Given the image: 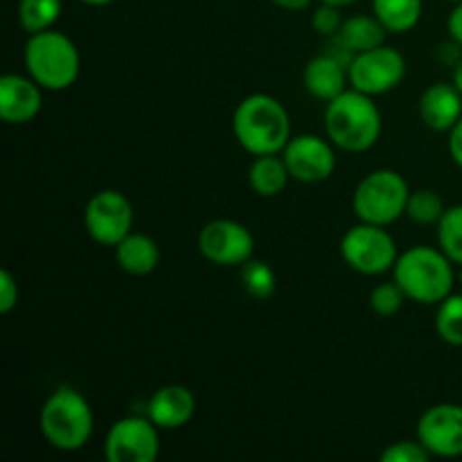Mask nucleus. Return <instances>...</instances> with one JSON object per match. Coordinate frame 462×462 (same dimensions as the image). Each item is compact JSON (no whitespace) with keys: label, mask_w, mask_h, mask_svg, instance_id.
<instances>
[{"label":"nucleus","mask_w":462,"mask_h":462,"mask_svg":"<svg viewBox=\"0 0 462 462\" xmlns=\"http://www.w3.org/2000/svg\"><path fill=\"white\" fill-rule=\"evenodd\" d=\"M406 300L409 298L404 296V291H402L395 280L393 282L374 284L373 291H370V310L377 316H382V319H391V316L400 314Z\"/></svg>","instance_id":"obj_27"},{"label":"nucleus","mask_w":462,"mask_h":462,"mask_svg":"<svg viewBox=\"0 0 462 462\" xmlns=\"http://www.w3.org/2000/svg\"><path fill=\"white\" fill-rule=\"evenodd\" d=\"M282 158L293 180L307 185H319L332 179L337 171V147L329 138L316 134L291 135Z\"/></svg>","instance_id":"obj_12"},{"label":"nucleus","mask_w":462,"mask_h":462,"mask_svg":"<svg viewBox=\"0 0 462 462\" xmlns=\"http://www.w3.org/2000/svg\"><path fill=\"white\" fill-rule=\"evenodd\" d=\"M451 81H454L456 88H458V90H460V95H462V59H460L458 63H456L454 75H451Z\"/></svg>","instance_id":"obj_34"},{"label":"nucleus","mask_w":462,"mask_h":462,"mask_svg":"<svg viewBox=\"0 0 462 462\" xmlns=\"http://www.w3.org/2000/svg\"><path fill=\"white\" fill-rule=\"evenodd\" d=\"M383 117L377 102L361 90L347 88L325 104V135L346 153H364L379 143Z\"/></svg>","instance_id":"obj_2"},{"label":"nucleus","mask_w":462,"mask_h":462,"mask_svg":"<svg viewBox=\"0 0 462 462\" xmlns=\"http://www.w3.org/2000/svg\"><path fill=\"white\" fill-rule=\"evenodd\" d=\"M289 180H291V174H289L282 153L255 156L248 167V185L262 199L280 197L287 189Z\"/></svg>","instance_id":"obj_20"},{"label":"nucleus","mask_w":462,"mask_h":462,"mask_svg":"<svg viewBox=\"0 0 462 462\" xmlns=\"http://www.w3.org/2000/svg\"><path fill=\"white\" fill-rule=\"evenodd\" d=\"M343 262L350 266L352 271L361 275H382L393 271L400 251H397V242L386 226L364 224L359 221L352 226L338 244Z\"/></svg>","instance_id":"obj_7"},{"label":"nucleus","mask_w":462,"mask_h":462,"mask_svg":"<svg viewBox=\"0 0 462 462\" xmlns=\"http://www.w3.org/2000/svg\"><path fill=\"white\" fill-rule=\"evenodd\" d=\"M449 156L462 170V117L458 125L449 131Z\"/></svg>","instance_id":"obj_32"},{"label":"nucleus","mask_w":462,"mask_h":462,"mask_svg":"<svg viewBox=\"0 0 462 462\" xmlns=\"http://www.w3.org/2000/svg\"><path fill=\"white\" fill-rule=\"evenodd\" d=\"M382 462H427L431 460L433 456L429 454L427 447L413 438V440H397L391 442L386 449L382 451Z\"/></svg>","instance_id":"obj_28"},{"label":"nucleus","mask_w":462,"mask_h":462,"mask_svg":"<svg viewBox=\"0 0 462 462\" xmlns=\"http://www.w3.org/2000/svg\"><path fill=\"white\" fill-rule=\"evenodd\" d=\"M113 251L120 271L134 278H144L161 264V246L144 233H129Z\"/></svg>","instance_id":"obj_18"},{"label":"nucleus","mask_w":462,"mask_h":462,"mask_svg":"<svg viewBox=\"0 0 462 462\" xmlns=\"http://www.w3.org/2000/svg\"><path fill=\"white\" fill-rule=\"evenodd\" d=\"M406 77V59L404 54L391 45H377L373 50H365L352 57L347 66V79L350 88L361 90L370 97H379L404 81Z\"/></svg>","instance_id":"obj_9"},{"label":"nucleus","mask_w":462,"mask_h":462,"mask_svg":"<svg viewBox=\"0 0 462 462\" xmlns=\"http://www.w3.org/2000/svg\"><path fill=\"white\" fill-rule=\"evenodd\" d=\"M388 30L379 23L374 14H355V16L346 18L341 25V32L334 36L338 45L352 57L365 50H373L377 45L386 43Z\"/></svg>","instance_id":"obj_19"},{"label":"nucleus","mask_w":462,"mask_h":462,"mask_svg":"<svg viewBox=\"0 0 462 462\" xmlns=\"http://www.w3.org/2000/svg\"><path fill=\"white\" fill-rule=\"evenodd\" d=\"M447 32H449V39L462 45V3H456L451 9L449 18H447Z\"/></svg>","instance_id":"obj_31"},{"label":"nucleus","mask_w":462,"mask_h":462,"mask_svg":"<svg viewBox=\"0 0 462 462\" xmlns=\"http://www.w3.org/2000/svg\"><path fill=\"white\" fill-rule=\"evenodd\" d=\"M242 287L255 300H271L275 289H278V278H275V271L271 269L269 262L251 257L242 266Z\"/></svg>","instance_id":"obj_25"},{"label":"nucleus","mask_w":462,"mask_h":462,"mask_svg":"<svg viewBox=\"0 0 462 462\" xmlns=\"http://www.w3.org/2000/svg\"><path fill=\"white\" fill-rule=\"evenodd\" d=\"M39 427L52 449L75 454L84 449L93 438V406L77 388L59 386L41 406Z\"/></svg>","instance_id":"obj_4"},{"label":"nucleus","mask_w":462,"mask_h":462,"mask_svg":"<svg viewBox=\"0 0 462 462\" xmlns=\"http://www.w3.org/2000/svg\"><path fill=\"white\" fill-rule=\"evenodd\" d=\"M161 456V429L147 415H126L113 422L104 438L108 462H156Z\"/></svg>","instance_id":"obj_10"},{"label":"nucleus","mask_w":462,"mask_h":462,"mask_svg":"<svg viewBox=\"0 0 462 462\" xmlns=\"http://www.w3.org/2000/svg\"><path fill=\"white\" fill-rule=\"evenodd\" d=\"M79 3L88 5V7H106V5H113L116 0H79Z\"/></svg>","instance_id":"obj_36"},{"label":"nucleus","mask_w":462,"mask_h":462,"mask_svg":"<svg viewBox=\"0 0 462 462\" xmlns=\"http://www.w3.org/2000/svg\"><path fill=\"white\" fill-rule=\"evenodd\" d=\"M415 438L433 458H460L462 456V404L442 402L420 415Z\"/></svg>","instance_id":"obj_13"},{"label":"nucleus","mask_w":462,"mask_h":462,"mask_svg":"<svg viewBox=\"0 0 462 462\" xmlns=\"http://www.w3.org/2000/svg\"><path fill=\"white\" fill-rule=\"evenodd\" d=\"M197 413V397L183 383L161 386L147 402V418L161 431H176L192 422Z\"/></svg>","instance_id":"obj_15"},{"label":"nucleus","mask_w":462,"mask_h":462,"mask_svg":"<svg viewBox=\"0 0 462 462\" xmlns=\"http://www.w3.org/2000/svg\"><path fill=\"white\" fill-rule=\"evenodd\" d=\"M341 12L343 9L337 7V5L320 3L311 14V27H314L316 34L325 36V39H334L341 32L343 21H346Z\"/></svg>","instance_id":"obj_29"},{"label":"nucleus","mask_w":462,"mask_h":462,"mask_svg":"<svg viewBox=\"0 0 462 462\" xmlns=\"http://www.w3.org/2000/svg\"><path fill=\"white\" fill-rule=\"evenodd\" d=\"M436 332L447 346L462 347V293H451L438 305Z\"/></svg>","instance_id":"obj_26"},{"label":"nucleus","mask_w":462,"mask_h":462,"mask_svg":"<svg viewBox=\"0 0 462 462\" xmlns=\"http://www.w3.org/2000/svg\"><path fill=\"white\" fill-rule=\"evenodd\" d=\"M233 135L251 156L282 153L291 140V116L273 95H246L233 113Z\"/></svg>","instance_id":"obj_1"},{"label":"nucleus","mask_w":462,"mask_h":462,"mask_svg":"<svg viewBox=\"0 0 462 462\" xmlns=\"http://www.w3.org/2000/svg\"><path fill=\"white\" fill-rule=\"evenodd\" d=\"M25 70L36 84L50 93L72 88L79 79L81 54L75 41L59 30L30 34L23 50Z\"/></svg>","instance_id":"obj_5"},{"label":"nucleus","mask_w":462,"mask_h":462,"mask_svg":"<svg viewBox=\"0 0 462 462\" xmlns=\"http://www.w3.org/2000/svg\"><path fill=\"white\" fill-rule=\"evenodd\" d=\"M370 5L388 34H409L420 25L424 14V0H370Z\"/></svg>","instance_id":"obj_21"},{"label":"nucleus","mask_w":462,"mask_h":462,"mask_svg":"<svg viewBox=\"0 0 462 462\" xmlns=\"http://www.w3.org/2000/svg\"><path fill=\"white\" fill-rule=\"evenodd\" d=\"M63 14V0H18V25L27 34L52 30Z\"/></svg>","instance_id":"obj_22"},{"label":"nucleus","mask_w":462,"mask_h":462,"mask_svg":"<svg viewBox=\"0 0 462 462\" xmlns=\"http://www.w3.org/2000/svg\"><path fill=\"white\" fill-rule=\"evenodd\" d=\"M420 120L436 134H449L462 117V95L454 81L427 86L418 102Z\"/></svg>","instance_id":"obj_16"},{"label":"nucleus","mask_w":462,"mask_h":462,"mask_svg":"<svg viewBox=\"0 0 462 462\" xmlns=\"http://www.w3.org/2000/svg\"><path fill=\"white\" fill-rule=\"evenodd\" d=\"M411 188L409 180L391 167L373 170L356 183L352 192V212L364 224L393 226L406 217Z\"/></svg>","instance_id":"obj_6"},{"label":"nucleus","mask_w":462,"mask_h":462,"mask_svg":"<svg viewBox=\"0 0 462 462\" xmlns=\"http://www.w3.org/2000/svg\"><path fill=\"white\" fill-rule=\"evenodd\" d=\"M319 3H329V5H337V7L346 9V7H352V5L361 3V0H319Z\"/></svg>","instance_id":"obj_35"},{"label":"nucleus","mask_w":462,"mask_h":462,"mask_svg":"<svg viewBox=\"0 0 462 462\" xmlns=\"http://www.w3.org/2000/svg\"><path fill=\"white\" fill-rule=\"evenodd\" d=\"M134 206L120 189H99L84 206V228L99 246L116 248L126 235L134 233Z\"/></svg>","instance_id":"obj_8"},{"label":"nucleus","mask_w":462,"mask_h":462,"mask_svg":"<svg viewBox=\"0 0 462 462\" xmlns=\"http://www.w3.org/2000/svg\"><path fill=\"white\" fill-rule=\"evenodd\" d=\"M454 262L427 244L406 248L400 253L393 266V280L400 284L409 300L424 307H438L447 296L454 293L456 271Z\"/></svg>","instance_id":"obj_3"},{"label":"nucleus","mask_w":462,"mask_h":462,"mask_svg":"<svg viewBox=\"0 0 462 462\" xmlns=\"http://www.w3.org/2000/svg\"><path fill=\"white\" fill-rule=\"evenodd\" d=\"M21 300V287L9 269H0V314H12Z\"/></svg>","instance_id":"obj_30"},{"label":"nucleus","mask_w":462,"mask_h":462,"mask_svg":"<svg viewBox=\"0 0 462 462\" xmlns=\"http://www.w3.org/2000/svg\"><path fill=\"white\" fill-rule=\"evenodd\" d=\"M449 3H454V5H456V3H462V0H449Z\"/></svg>","instance_id":"obj_37"},{"label":"nucleus","mask_w":462,"mask_h":462,"mask_svg":"<svg viewBox=\"0 0 462 462\" xmlns=\"http://www.w3.org/2000/svg\"><path fill=\"white\" fill-rule=\"evenodd\" d=\"M436 233L440 251L445 253L456 266H462V203L447 208L442 219L438 221Z\"/></svg>","instance_id":"obj_23"},{"label":"nucleus","mask_w":462,"mask_h":462,"mask_svg":"<svg viewBox=\"0 0 462 462\" xmlns=\"http://www.w3.org/2000/svg\"><path fill=\"white\" fill-rule=\"evenodd\" d=\"M445 199L436 189H411L409 203H406V217L418 226H438L445 215Z\"/></svg>","instance_id":"obj_24"},{"label":"nucleus","mask_w":462,"mask_h":462,"mask_svg":"<svg viewBox=\"0 0 462 462\" xmlns=\"http://www.w3.org/2000/svg\"><path fill=\"white\" fill-rule=\"evenodd\" d=\"M41 108H43V88L30 75L7 72L0 77V117L7 125H30L39 117Z\"/></svg>","instance_id":"obj_14"},{"label":"nucleus","mask_w":462,"mask_h":462,"mask_svg":"<svg viewBox=\"0 0 462 462\" xmlns=\"http://www.w3.org/2000/svg\"><path fill=\"white\" fill-rule=\"evenodd\" d=\"M199 253L210 264L244 266L255 255V237L235 219H212L199 230Z\"/></svg>","instance_id":"obj_11"},{"label":"nucleus","mask_w":462,"mask_h":462,"mask_svg":"<svg viewBox=\"0 0 462 462\" xmlns=\"http://www.w3.org/2000/svg\"><path fill=\"white\" fill-rule=\"evenodd\" d=\"M271 3L275 5V7L284 9V12H305V9H310L311 5H314V0H271Z\"/></svg>","instance_id":"obj_33"},{"label":"nucleus","mask_w":462,"mask_h":462,"mask_svg":"<svg viewBox=\"0 0 462 462\" xmlns=\"http://www.w3.org/2000/svg\"><path fill=\"white\" fill-rule=\"evenodd\" d=\"M347 66H350V61L338 57L332 50H325V52L316 54L314 59L307 61L305 70H302V86L311 97L325 104L332 102L343 90L350 88Z\"/></svg>","instance_id":"obj_17"}]
</instances>
